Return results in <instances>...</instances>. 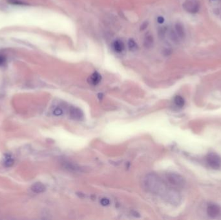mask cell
I'll list each match as a JSON object with an SVG mask.
<instances>
[{"mask_svg": "<svg viewBox=\"0 0 221 220\" xmlns=\"http://www.w3.org/2000/svg\"><path fill=\"white\" fill-rule=\"evenodd\" d=\"M113 48L115 52L118 53L122 52L125 49V45L122 41L120 40H115L113 43Z\"/></svg>", "mask_w": 221, "mask_h": 220, "instance_id": "obj_9", "label": "cell"}, {"mask_svg": "<svg viewBox=\"0 0 221 220\" xmlns=\"http://www.w3.org/2000/svg\"><path fill=\"white\" fill-rule=\"evenodd\" d=\"M14 163V159L11 154H5L4 159V164L6 167H10L13 165Z\"/></svg>", "mask_w": 221, "mask_h": 220, "instance_id": "obj_12", "label": "cell"}, {"mask_svg": "<svg viewBox=\"0 0 221 220\" xmlns=\"http://www.w3.org/2000/svg\"><path fill=\"white\" fill-rule=\"evenodd\" d=\"M175 30L176 34H177V36L179 38H184L185 37V29L184 27L180 22H177L176 23L175 25Z\"/></svg>", "mask_w": 221, "mask_h": 220, "instance_id": "obj_8", "label": "cell"}, {"mask_svg": "<svg viewBox=\"0 0 221 220\" xmlns=\"http://www.w3.org/2000/svg\"><path fill=\"white\" fill-rule=\"evenodd\" d=\"M207 214L210 217L212 218H215L219 215L220 212L219 207L215 205V204H210L207 206Z\"/></svg>", "mask_w": 221, "mask_h": 220, "instance_id": "obj_5", "label": "cell"}, {"mask_svg": "<svg viewBox=\"0 0 221 220\" xmlns=\"http://www.w3.org/2000/svg\"><path fill=\"white\" fill-rule=\"evenodd\" d=\"M100 203L102 204V205L103 206H107L109 205L110 202L107 198H102L100 201Z\"/></svg>", "mask_w": 221, "mask_h": 220, "instance_id": "obj_17", "label": "cell"}, {"mask_svg": "<svg viewBox=\"0 0 221 220\" xmlns=\"http://www.w3.org/2000/svg\"><path fill=\"white\" fill-rule=\"evenodd\" d=\"M147 25H148V22H147V21L144 22V23H143L142 24V25H141V27H140V30H144V29H146V28L147 27Z\"/></svg>", "mask_w": 221, "mask_h": 220, "instance_id": "obj_19", "label": "cell"}, {"mask_svg": "<svg viewBox=\"0 0 221 220\" xmlns=\"http://www.w3.org/2000/svg\"><path fill=\"white\" fill-rule=\"evenodd\" d=\"M127 45H128V48H129V50L132 51V52H134V51H136L138 49V45L136 43V41L133 39L129 40Z\"/></svg>", "mask_w": 221, "mask_h": 220, "instance_id": "obj_14", "label": "cell"}, {"mask_svg": "<svg viewBox=\"0 0 221 220\" xmlns=\"http://www.w3.org/2000/svg\"><path fill=\"white\" fill-rule=\"evenodd\" d=\"M184 10L191 14H195L199 11L200 4L198 0H185L183 4Z\"/></svg>", "mask_w": 221, "mask_h": 220, "instance_id": "obj_2", "label": "cell"}, {"mask_svg": "<svg viewBox=\"0 0 221 220\" xmlns=\"http://www.w3.org/2000/svg\"><path fill=\"white\" fill-rule=\"evenodd\" d=\"M4 62H5V59L4 58H2V57L0 56V65L4 64Z\"/></svg>", "mask_w": 221, "mask_h": 220, "instance_id": "obj_21", "label": "cell"}, {"mask_svg": "<svg viewBox=\"0 0 221 220\" xmlns=\"http://www.w3.org/2000/svg\"><path fill=\"white\" fill-rule=\"evenodd\" d=\"M70 116L71 118L74 120H79L82 118L84 116V114H83L82 111L78 108H71L70 110Z\"/></svg>", "mask_w": 221, "mask_h": 220, "instance_id": "obj_7", "label": "cell"}, {"mask_svg": "<svg viewBox=\"0 0 221 220\" xmlns=\"http://www.w3.org/2000/svg\"><path fill=\"white\" fill-rule=\"evenodd\" d=\"M157 21H158V23L162 24V23H164V18H163L162 16H159V17H158V18H157Z\"/></svg>", "mask_w": 221, "mask_h": 220, "instance_id": "obj_20", "label": "cell"}, {"mask_svg": "<svg viewBox=\"0 0 221 220\" xmlns=\"http://www.w3.org/2000/svg\"><path fill=\"white\" fill-rule=\"evenodd\" d=\"M206 160L210 167L213 169H219L221 167V158L215 153H210L207 156Z\"/></svg>", "mask_w": 221, "mask_h": 220, "instance_id": "obj_3", "label": "cell"}, {"mask_svg": "<svg viewBox=\"0 0 221 220\" xmlns=\"http://www.w3.org/2000/svg\"><path fill=\"white\" fill-rule=\"evenodd\" d=\"M101 79H102L101 75L99 74L98 72H95L94 73H92L90 76H89L87 81L89 84H91L92 85H97L101 81Z\"/></svg>", "mask_w": 221, "mask_h": 220, "instance_id": "obj_6", "label": "cell"}, {"mask_svg": "<svg viewBox=\"0 0 221 220\" xmlns=\"http://www.w3.org/2000/svg\"><path fill=\"white\" fill-rule=\"evenodd\" d=\"M153 43H154V39H153V36L151 34H147L144 40V47L147 49H150L153 47Z\"/></svg>", "mask_w": 221, "mask_h": 220, "instance_id": "obj_11", "label": "cell"}, {"mask_svg": "<svg viewBox=\"0 0 221 220\" xmlns=\"http://www.w3.org/2000/svg\"><path fill=\"white\" fill-rule=\"evenodd\" d=\"M169 37L171 38V40L172 41H175V42H177L179 38L177 36V34H176L175 31H173V30H171L170 33H169Z\"/></svg>", "mask_w": 221, "mask_h": 220, "instance_id": "obj_15", "label": "cell"}, {"mask_svg": "<svg viewBox=\"0 0 221 220\" xmlns=\"http://www.w3.org/2000/svg\"><path fill=\"white\" fill-rule=\"evenodd\" d=\"M62 114H63V110L62 108H56L53 111V114L54 116H59L62 115Z\"/></svg>", "mask_w": 221, "mask_h": 220, "instance_id": "obj_16", "label": "cell"}, {"mask_svg": "<svg viewBox=\"0 0 221 220\" xmlns=\"http://www.w3.org/2000/svg\"><path fill=\"white\" fill-rule=\"evenodd\" d=\"M174 103L178 107L182 108L184 107V105L185 104V101L184 100V98L180 96V95H176L174 98Z\"/></svg>", "mask_w": 221, "mask_h": 220, "instance_id": "obj_13", "label": "cell"}, {"mask_svg": "<svg viewBox=\"0 0 221 220\" xmlns=\"http://www.w3.org/2000/svg\"><path fill=\"white\" fill-rule=\"evenodd\" d=\"M146 185L148 189L154 193H160L164 192L166 188L160 180L155 175H149L146 179Z\"/></svg>", "mask_w": 221, "mask_h": 220, "instance_id": "obj_1", "label": "cell"}, {"mask_svg": "<svg viewBox=\"0 0 221 220\" xmlns=\"http://www.w3.org/2000/svg\"><path fill=\"white\" fill-rule=\"evenodd\" d=\"M31 190L35 193H42L46 190V187L43 183L40 182H37L33 184L31 187Z\"/></svg>", "mask_w": 221, "mask_h": 220, "instance_id": "obj_10", "label": "cell"}, {"mask_svg": "<svg viewBox=\"0 0 221 220\" xmlns=\"http://www.w3.org/2000/svg\"><path fill=\"white\" fill-rule=\"evenodd\" d=\"M166 28H160L159 30H158V35L161 37H164L165 34H166Z\"/></svg>", "mask_w": 221, "mask_h": 220, "instance_id": "obj_18", "label": "cell"}, {"mask_svg": "<svg viewBox=\"0 0 221 220\" xmlns=\"http://www.w3.org/2000/svg\"><path fill=\"white\" fill-rule=\"evenodd\" d=\"M169 182L175 186L182 187L184 185V180L180 175L176 173H169L167 175Z\"/></svg>", "mask_w": 221, "mask_h": 220, "instance_id": "obj_4", "label": "cell"}]
</instances>
